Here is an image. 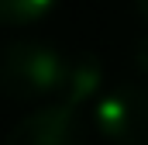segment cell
Wrapping results in <instances>:
<instances>
[{"mask_svg":"<svg viewBox=\"0 0 148 145\" xmlns=\"http://www.w3.org/2000/svg\"><path fill=\"white\" fill-rule=\"evenodd\" d=\"M69 55L45 41H14L0 52V93L14 100H55L69 76Z\"/></svg>","mask_w":148,"mask_h":145,"instance_id":"1","label":"cell"},{"mask_svg":"<svg viewBox=\"0 0 148 145\" xmlns=\"http://www.w3.org/2000/svg\"><path fill=\"white\" fill-rule=\"evenodd\" d=\"M93 131L110 145H148V86L121 83L97 97L93 104Z\"/></svg>","mask_w":148,"mask_h":145,"instance_id":"2","label":"cell"},{"mask_svg":"<svg viewBox=\"0 0 148 145\" xmlns=\"http://www.w3.org/2000/svg\"><path fill=\"white\" fill-rule=\"evenodd\" d=\"M3 145H86V128L76 107L52 100L35 114L21 117Z\"/></svg>","mask_w":148,"mask_h":145,"instance_id":"3","label":"cell"},{"mask_svg":"<svg viewBox=\"0 0 148 145\" xmlns=\"http://www.w3.org/2000/svg\"><path fill=\"white\" fill-rule=\"evenodd\" d=\"M103 62L97 55H76L69 62V76H66V86L62 93L55 97L59 104L66 107H76L83 110L86 104H97V97L103 93Z\"/></svg>","mask_w":148,"mask_h":145,"instance_id":"4","label":"cell"},{"mask_svg":"<svg viewBox=\"0 0 148 145\" xmlns=\"http://www.w3.org/2000/svg\"><path fill=\"white\" fill-rule=\"evenodd\" d=\"M52 7H55V0H0V24H7V28L35 24Z\"/></svg>","mask_w":148,"mask_h":145,"instance_id":"5","label":"cell"},{"mask_svg":"<svg viewBox=\"0 0 148 145\" xmlns=\"http://www.w3.org/2000/svg\"><path fill=\"white\" fill-rule=\"evenodd\" d=\"M131 59H134V69H138V72L148 79V35H141L138 41H134V52H131Z\"/></svg>","mask_w":148,"mask_h":145,"instance_id":"6","label":"cell"},{"mask_svg":"<svg viewBox=\"0 0 148 145\" xmlns=\"http://www.w3.org/2000/svg\"><path fill=\"white\" fill-rule=\"evenodd\" d=\"M134 7H138V14H141V21L148 24V0H134Z\"/></svg>","mask_w":148,"mask_h":145,"instance_id":"7","label":"cell"}]
</instances>
